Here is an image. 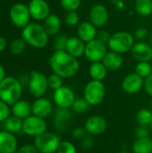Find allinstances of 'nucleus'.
<instances>
[{
	"instance_id": "nucleus-1",
	"label": "nucleus",
	"mask_w": 152,
	"mask_h": 153,
	"mask_svg": "<svg viewBox=\"0 0 152 153\" xmlns=\"http://www.w3.org/2000/svg\"><path fill=\"white\" fill-rule=\"evenodd\" d=\"M49 65L52 71L64 79L73 77L80 69L78 58L65 50L55 51L49 58Z\"/></svg>"
},
{
	"instance_id": "nucleus-2",
	"label": "nucleus",
	"mask_w": 152,
	"mask_h": 153,
	"mask_svg": "<svg viewBox=\"0 0 152 153\" xmlns=\"http://www.w3.org/2000/svg\"><path fill=\"white\" fill-rule=\"evenodd\" d=\"M48 37L43 25H40L39 23L30 22L27 26L22 28V38L31 47L37 48L46 47L48 42Z\"/></svg>"
},
{
	"instance_id": "nucleus-3",
	"label": "nucleus",
	"mask_w": 152,
	"mask_h": 153,
	"mask_svg": "<svg viewBox=\"0 0 152 153\" xmlns=\"http://www.w3.org/2000/svg\"><path fill=\"white\" fill-rule=\"evenodd\" d=\"M22 93V86L17 78L8 76L0 82V100L9 106L21 100Z\"/></svg>"
},
{
	"instance_id": "nucleus-4",
	"label": "nucleus",
	"mask_w": 152,
	"mask_h": 153,
	"mask_svg": "<svg viewBox=\"0 0 152 153\" xmlns=\"http://www.w3.org/2000/svg\"><path fill=\"white\" fill-rule=\"evenodd\" d=\"M134 43V37L130 32L117 31L111 35L108 46L111 51L122 55L131 51Z\"/></svg>"
},
{
	"instance_id": "nucleus-5",
	"label": "nucleus",
	"mask_w": 152,
	"mask_h": 153,
	"mask_svg": "<svg viewBox=\"0 0 152 153\" xmlns=\"http://www.w3.org/2000/svg\"><path fill=\"white\" fill-rule=\"evenodd\" d=\"M106 95V88L101 81L91 80L90 81L84 88L83 98L90 106L99 105Z\"/></svg>"
},
{
	"instance_id": "nucleus-6",
	"label": "nucleus",
	"mask_w": 152,
	"mask_h": 153,
	"mask_svg": "<svg viewBox=\"0 0 152 153\" xmlns=\"http://www.w3.org/2000/svg\"><path fill=\"white\" fill-rule=\"evenodd\" d=\"M47 132V125L44 118L30 115L22 122V133L30 137H38Z\"/></svg>"
},
{
	"instance_id": "nucleus-7",
	"label": "nucleus",
	"mask_w": 152,
	"mask_h": 153,
	"mask_svg": "<svg viewBox=\"0 0 152 153\" xmlns=\"http://www.w3.org/2000/svg\"><path fill=\"white\" fill-rule=\"evenodd\" d=\"M60 143L58 136L49 132L42 134L34 140V145L39 153H56Z\"/></svg>"
},
{
	"instance_id": "nucleus-8",
	"label": "nucleus",
	"mask_w": 152,
	"mask_h": 153,
	"mask_svg": "<svg viewBox=\"0 0 152 153\" xmlns=\"http://www.w3.org/2000/svg\"><path fill=\"white\" fill-rule=\"evenodd\" d=\"M47 77L38 71H32L29 78V91L30 94L38 99L43 97L48 89Z\"/></svg>"
},
{
	"instance_id": "nucleus-9",
	"label": "nucleus",
	"mask_w": 152,
	"mask_h": 153,
	"mask_svg": "<svg viewBox=\"0 0 152 153\" xmlns=\"http://www.w3.org/2000/svg\"><path fill=\"white\" fill-rule=\"evenodd\" d=\"M9 15L13 25L18 28H24L27 26L30 23L31 17L29 7L22 3H17L13 4L10 9Z\"/></svg>"
},
{
	"instance_id": "nucleus-10",
	"label": "nucleus",
	"mask_w": 152,
	"mask_h": 153,
	"mask_svg": "<svg viewBox=\"0 0 152 153\" xmlns=\"http://www.w3.org/2000/svg\"><path fill=\"white\" fill-rule=\"evenodd\" d=\"M108 52L107 44L102 43L97 39L86 43L85 46V57L91 63L101 62Z\"/></svg>"
},
{
	"instance_id": "nucleus-11",
	"label": "nucleus",
	"mask_w": 152,
	"mask_h": 153,
	"mask_svg": "<svg viewBox=\"0 0 152 153\" xmlns=\"http://www.w3.org/2000/svg\"><path fill=\"white\" fill-rule=\"evenodd\" d=\"M75 99L74 92L69 87L62 86L61 88L54 91L53 100L57 108H72Z\"/></svg>"
},
{
	"instance_id": "nucleus-12",
	"label": "nucleus",
	"mask_w": 152,
	"mask_h": 153,
	"mask_svg": "<svg viewBox=\"0 0 152 153\" xmlns=\"http://www.w3.org/2000/svg\"><path fill=\"white\" fill-rule=\"evenodd\" d=\"M108 127V122L105 117L99 115H93L87 118L84 123V128L87 134L91 136H97L102 134Z\"/></svg>"
},
{
	"instance_id": "nucleus-13",
	"label": "nucleus",
	"mask_w": 152,
	"mask_h": 153,
	"mask_svg": "<svg viewBox=\"0 0 152 153\" xmlns=\"http://www.w3.org/2000/svg\"><path fill=\"white\" fill-rule=\"evenodd\" d=\"M109 13L108 8L100 4L93 5L89 13L90 22L97 28H101L108 22Z\"/></svg>"
},
{
	"instance_id": "nucleus-14",
	"label": "nucleus",
	"mask_w": 152,
	"mask_h": 153,
	"mask_svg": "<svg viewBox=\"0 0 152 153\" xmlns=\"http://www.w3.org/2000/svg\"><path fill=\"white\" fill-rule=\"evenodd\" d=\"M122 88L128 94H136L144 88V79L135 72L129 74L123 79Z\"/></svg>"
},
{
	"instance_id": "nucleus-15",
	"label": "nucleus",
	"mask_w": 152,
	"mask_h": 153,
	"mask_svg": "<svg viewBox=\"0 0 152 153\" xmlns=\"http://www.w3.org/2000/svg\"><path fill=\"white\" fill-rule=\"evenodd\" d=\"M28 7L30 16L37 21H44L50 14V7L46 0H30Z\"/></svg>"
},
{
	"instance_id": "nucleus-16",
	"label": "nucleus",
	"mask_w": 152,
	"mask_h": 153,
	"mask_svg": "<svg viewBox=\"0 0 152 153\" xmlns=\"http://www.w3.org/2000/svg\"><path fill=\"white\" fill-rule=\"evenodd\" d=\"M131 53L138 62H151L152 60V46L150 43L144 41L134 43Z\"/></svg>"
},
{
	"instance_id": "nucleus-17",
	"label": "nucleus",
	"mask_w": 152,
	"mask_h": 153,
	"mask_svg": "<svg viewBox=\"0 0 152 153\" xmlns=\"http://www.w3.org/2000/svg\"><path fill=\"white\" fill-rule=\"evenodd\" d=\"M32 114L40 118L47 117L53 111L52 102L47 98H38L31 104Z\"/></svg>"
},
{
	"instance_id": "nucleus-18",
	"label": "nucleus",
	"mask_w": 152,
	"mask_h": 153,
	"mask_svg": "<svg viewBox=\"0 0 152 153\" xmlns=\"http://www.w3.org/2000/svg\"><path fill=\"white\" fill-rule=\"evenodd\" d=\"M72 121V112L69 108H57L54 114V126L57 131H65L67 129Z\"/></svg>"
},
{
	"instance_id": "nucleus-19",
	"label": "nucleus",
	"mask_w": 152,
	"mask_h": 153,
	"mask_svg": "<svg viewBox=\"0 0 152 153\" xmlns=\"http://www.w3.org/2000/svg\"><path fill=\"white\" fill-rule=\"evenodd\" d=\"M18 142L15 135L7 131H0V153H15Z\"/></svg>"
},
{
	"instance_id": "nucleus-20",
	"label": "nucleus",
	"mask_w": 152,
	"mask_h": 153,
	"mask_svg": "<svg viewBox=\"0 0 152 153\" xmlns=\"http://www.w3.org/2000/svg\"><path fill=\"white\" fill-rule=\"evenodd\" d=\"M97 33V27H95L90 21L80 22L77 26V37L85 43L95 39Z\"/></svg>"
},
{
	"instance_id": "nucleus-21",
	"label": "nucleus",
	"mask_w": 152,
	"mask_h": 153,
	"mask_svg": "<svg viewBox=\"0 0 152 153\" xmlns=\"http://www.w3.org/2000/svg\"><path fill=\"white\" fill-rule=\"evenodd\" d=\"M85 46H86V43L83 42L77 36L76 37H74V36L70 37V38H68L65 51H67L73 56L79 58V57L84 56Z\"/></svg>"
},
{
	"instance_id": "nucleus-22",
	"label": "nucleus",
	"mask_w": 152,
	"mask_h": 153,
	"mask_svg": "<svg viewBox=\"0 0 152 153\" xmlns=\"http://www.w3.org/2000/svg\"><path fill=\"white\" fill-rule=\"evenodd\" d=\"M101 62L108 71H116L122 67L124 59L121 54L109 50L107 52Z\"/></svg>"
},
{
	"instance_id": "nucleus-23",
	"label": "nucleus",
	"mask_w": 152,
	"mask_h": 153,
	"mask_svg": "<svg viewBox=\"0 0 152 153\" xmlns=\"http://www.w3.org/2000/svg\"><path fill=\"white\" fill-rule=\"evenodd\" d=\"M31 113V104L27 100H19L12 106V114L22 120L30 117Z\"/></svg>"
},
{
	"instance_id": "nucleus-24",
	"label": "nucleus",
	"mask_w": 152,
	"mask_h": 153,
	"mask_svg": "<svg viewBox=\"0 0 152 153\" xmlns=\"http://www.w3.org/2000/svg\"><path fill=\"white\" fill-rule=\"evenodd\" d=\"M43 27L48 36H56L61 29V20L56 14L50 13L44 20Z\"/></svg>"
},
{
	"instance_id": "nucleus-25",
	"label": "nucleus",
	"mask_w": 152,
	"mask_h": 153,
	"mask_svg": "<svg viewBox=\"0 0 152 153\" xmlns=\"http://www.w3.org/2000/svg\"><path fill=\"white\" fill-rule=\"evenodd\" d=\"M108 71V70L102 62H93L90 64L89 68V74L91 80L101 82H103V80L107 77Z\"/></svg>"
},
{
	"instance_id": "nucleus-26",
	"label": "nucleus",
	"mask_w": 152,
	"mask_h": 153,
	"mask_svg": "<svg viewBox=\"0 0 152 153\" xmlns=\"http://www.w3.org/2000/svg\"><path fill=\"white\" fill-rule=\"evenodd\" d=\"M133 153H152V139L137 138L132 145Z\"/></svg>"
},
{
	"instance_id": "nucleus-27",
	"label": "nucleus",
	"mask_w": 152,
	"mask_h": 153,
	"mask_svg": "<svg viewBox=\"0 0 152 153\" xmlns=\"http://www.w3.org/2000/svg\"><path fill=\"white\" fill-rule=\"evenodd\" d=\"M22 122H23L22 119H21L13 115H11L4 122V127L5 131L15 134L20 132H22Z\"/></svg>"
},
{
	"instance_id": "nucleus-28",
	"label": "nucleus",
	"mask_w": 152,
	"mask_h": 153,
	"mask_svg": "<svg viewBox=\"0 0 152 153\" xmlns=\"http://www.w3.org/2000/svg\"><path fill=\"white\" fill-rule=\"evenodd\" d=\"M135 10L141 16H150L152 14V0H135Z\"/></svg>"
},
{
	"instance_id": "nucleus-29",
	"label": "nucleus",
	"mask_w": 152,
	"mask_h": 153,
	"mask_svg": "<svg viewBox=\"0 0 152 153\" xmlns=\"http://www.w3.org/2000/svg\"><path fill=\"white\" fill-rule=\"evenodd\" d=\"M136 121L139 126H151L152 122V111L148 108H142L136 114Z\"/></svg>"
},
{
	"instance_id": "nucleus-30",
	"label": "nucleus",
	"mask_w": 152,
	"mask_h": 153,
	"mask_svg": "<svg viewBox=\"0 0 152 153\" xmlns=\"http://www.w3.org/2000/svg\"><path fill=\"white\" fill-rule=\"evenodd\" d=\"M134 72L142 78L146 79L152 74V65L150 62H138L135 65Z\"/></svg>"
},
{
	"instance_id": "nucleus-31",
	"label": "nucleus",
	"mask_w": 152,
	"mask_h": 153,
	"mask_svg": "<svg viewBox=\"0 0 152 153\" xmlns=\"http://www.w3.org/2000/svg\"><path fill=\"white\" fill-rule=\"evenodd\" d=\"M26 42L25 40L22 39H15L13 41H11L9 45V50L13 55H20L22 54L26 48Z\"/></svg>"
},
{
	"instance_id": "nucleus-32",
	"label": "nucleus",
	"mask_w": 152,
	"mask_h": 153,
	"mask_svg": "<svg viewBox=\"0 0 152 153\" xmlns=\"http://www.w3.org/2000/svg\"><path fill=\"white\" fill-rule=\"evenodd\" d=\"M90 107V105L84 98H76L71 108L76 114H83L89 109Z\"/></svg>"
},
{
	"instance_id": "nucleus-33",
	"label": "nucleus",
	"mask_w": 152,
	"mask_h": 153,
	"mask_svg": "<svg viewBox=\"0 0 152 153\" xmlns=\"http://www.w3.org/2000/svg\"><path fill=\"white\" fill-rule=\"evenodd\" d=\"M63 77L56 74H52L47 77V82H48V87L52 89L53 91H56L59 88H61L63 85Z\"/></svg>"
},
{
	"instance_id": "nucleus-34",
	"label": "nucleus",
	"mask_w": 152,
	"mask_h": 153,
	"mask_svg": "<svg viewBox=\"0 0 152 153\" xmlns=\"http://www.w3.org/2000/svg\"><path fill=\"white\" fill-rule=\"evenodd\" d=\"M82 4V0H60V4L67 12L77 11Z\"/></svg>"
},
{
	"instance_id": "nucleus-35",
	"label": "nucleus",
	"mask_w": 152,
	"mask_h": 153,
	"mask_svg": "<svg viewBox=\"0 0 152 153\" xmlns=\"http://www.w3.org/2000/svg\"><path fill=\"white\" fill-rule=\"evenodd\" d=\"M65 22L69 27L78 26L80 24V17L78 13L76 11L67 12V13L65 16Z\"/></svg>"
},
{
	"instance_id": "nucleus-36",
	"label": "nucleus",
	"mask_w": 152,
	"mask_h": 153,
	"mask_svg": "<svg viewBox=\"0 0 152 153\" xmlns=\"http://www.w3.org/2000/svg\"><path fill=\"white\" fill-rule=\"evenodd\" d=\"M68 41V37L65 34H57L54 40V48L55 50H65L66 44Z\"/></svg>"
},
{
	"instance_id": "nucleus-37",
	"label": "nucleus",
	"mask_w": 152,
	"mask_h": 153,
	"mask_svg": "<svg viewBox=\"0 0 152 153\" xmlns=\"http://www.w3.org/2000/svg\"><path fill=\"white\" fill-rule=\"evenodd\" d=\"M56 153H77V148L73 143L64 141L60 143Z\"/></svg>"
},
{
	"instance_id": "nucleus-38",
	"label": "nucleus",
	"mask_w": 152,
	"mask_h": 153,
	"mask_svg": "<svg viewBox=\"0 0 152 153\" xmlns=\"http://www.w3.org/2000/svg\"><path fill=\"white\" fill-rule=\"evenodd\" d=\"M11 112L9 105L0 100V123H4L11 116Z\"/></svg>"
},
{
	"instance_id": "nucleus-39",
	"label": "nucleus",
	"mask_w": 152,
	"mask_h": 153,
	"mask_svg": "<svg viewBox=\"0 0 152 153\" xmlns=\"http://www.w3.org/2000/svg\"><path fill=\"white\" fill-rule=\"evenodd\" d=\"M94 145V140L93 137L90 134L85 135L82 140H81V147L82 150H90L93 147Z\"/></svg>"
},
{
	"instance_id": "nucleus-40",
	"label": "nucleus",
	"mask_w": 152,
	"mask_h": 153,
	"mask_svg": "<svg viewBox=\"0 0 152 153\" xmlns=\"http://www.w3.org/2000/svg\"><path fill=\"white\" fill-rule=\"evenodd\" d=\"M149 36H150L149 30H148L146 28H143V27H141V28L137 29V30H135V32H134V38L137 39L139 41L144 40V39H147Z\"/></svg>"
},
{
	"instance_id": "nucleus-41",
	"label": "nucleus",
	"mask_w": 152,
	"mask_h": 153,
	"mask_svg": "<svg viewBox=\"0 0 152 153\" xmlns=\"http://www.w3.org/2000/svg\"><path fill=\"white\" fill-rule=\"evenodd\" d=\"M15 153H39L34 144H24L18 148Z\"/></svg>"
},
{
	"instance_id": "nucleus-42",
	"label": "nucleus",
	"mask_w": 152,
	"mask_h": 153,
	"mask_svg": "<svg viewBox=\"0 0 152 153\" xmlns=\"http://www.w3.org/2000/svg\"><path fill=\"white\" fill-rule=\"evenodd\" d=\"M110 37H111V34L108 31H107V30H99L97 33L96 39L98 40L101 41L102 43H105V44L108 45V41L110 39Z\"/></svg>"
},
{
	"instance_id": "nucleus-43",
	"label": "nucleus",
	"mask_w": 152,
	"mask_h": 153,
	"mask_svg": "<svg viewBox=\"0 0 152 153\" xmlns=\"http://www.w3.org/2000/svg\"><path fill=\"white\" fill-rule=\"evenodd\" d=\"M135 136L137 138H146L150 137V131L147 128V126H139V127L135 130Z\"/></svg>"
},
{
	"instance_id": "nucleus-44",
	"label": "nucleus",
	"mask_w": 152,
	"mask_h": 153,
	"mask_svg": "<svg viewBox=\"0 0 152 153\" xmlns=\"http://www.w3.org/2000/svg\"><path fill=\"white\" fill-rule=\"evenodd\" d=\"M87 132L84 127H76L72 132V136L76 140H82L85 135Z\"/></svg>"
},
{
	"instance_id": "nucleus-45",
	"label": "nucleus",
	"mask_w": 152,
	"mask_h": 153,
	"mask_svg": "<svg viewBox=\"0 0 152 153\" xmlns=\"http://www.w3.org/2000/svg\"><path fill=\"white\" fill-rule=\"evenodd\" d=\"M144 90L148 95L152 97V74L144 79Z\"/></svg>"
},
{
	"instance_id": "nucleus-46",
	"label": "nucleus",
	"mask_w": 152,
	"mask_h": 153,
	"mask_svg": "<svg viewBox=\"0 0 152 153\" xmlns=\"http://www.w3.org/2000/svg\"><path fill=\"white\" fill-rule=\"evenodd\" d=\"M6 47V40L4 38L0 37V52H2Z\"/></svg>"
},
{
	"instance_id": "nucleus-47",
	"label": "nucleus",
	"mask_w": 152,
	"mask_h": 153,
	"mask_svg": "<svg viewBox=\"0 0 152 153\" xmlns=\"http://www.w3.org/2000/svg\"><path fill=\"white\" fill-rule=\"evenodd\" d=\"M5 78V70L4 68L0 65V82Z\"/></svg>"
},
{
	"instance_id": "nucleus-48",
	"label": "nucleus",
	"mask_w": 152,
	"mask_h": 153,
	"mask_svg": "<svg viewBox=\"0 0 152 153\" xmlns=\"http://www.w3.org/2000/svg\"><path fill=\"white\" fill-rule=\"evenodd\" d=\"M149 43L152 46V31L150 33V36H149Z\"/></svg>"
},
{
	"instance_id": "nucleus-49",
	"label": "nucleus",
	"mask_w": 152,
	"mask_h": 153,
	"mask_svg": "<svg viewBox=\"0 0 152 153\" xmlns=\"http://www.w3.org/2000/svg\"><path fill=\"white\" fill-rule=\"evenodd\" d=\"M116 153H130L129 152H126V151H123V152H116Z\"/></svg>"
},
{
	"instance_id": "nucleus-50",
	"label": "nucleus",
	"mask_w": 152,
	"mask_h": 153,
	"mask_svg": "<svg viewBox=\"0 0 152 153\" xmlns=\"http://www.w3.org/2000/svg\"><path fill=\"white\" fill-rule=\"evenodd\" d=\"M151 132H152V122H151Z\"/></svg>"
},
{
	"instance_id": "nucleus-51",
	"label": "nucleus",
	"mask_w": 152,
	"mask_h": 153,
	"mask_svg": "<svg viewBox=\"0 0 152 153\" xmlns=\"http://www.w3.org/2000/svg\"><path fill=\"white\" fill-rule=\"evenodd\" d=\"M151 109H152V104H151Z\"/></svg>"
}]
</instances>
